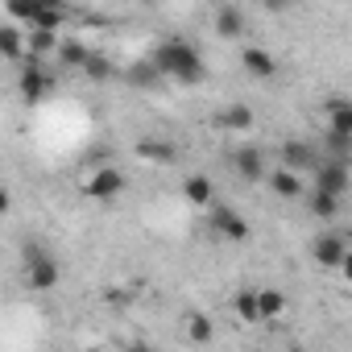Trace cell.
I'll return each mask as SVG.
<instances>
[{"instance_id": "obj_17", "label": "cell", "mask_w": 352, "mask_h": 352, "mask_svg": "<svg viewBox=\"0 0 352 352\" xmlns=\"http://www.w3.org/2000/svg\"><path fill=\"white\" fill-rule=\"evenodd\" d=\"M87 46L79 42V38H58V50H54V63L58 67H71V71H83V63H87Z\"/></svg>"}, {"instance_id": "obj_15", "label": "cell", "mask_w": 352, "mask_h": 352, "mask_svg": "<svg viewBox=\"0 0 352 352\" xmlns=\"http://www.w3.org/2000/svg\"><path fill=\"white\" fill-rule=\"evenodd\" d=\"M67 25V5H54V0H42L38 5V17L30 30H42V34H58Z\"/></svg>"}, {"instance_id": "obj_20", "label": "cell", "mask_w": 352, "mask_h": 352, "mask_svg": "<svg viewBox=\"0 0 352 352\" xmlns=\"http://www.w3.org/2000/svg\"><path fill=\"white\" fill-rule=\"evenodd\" d=\"M257 315H261V323H265V319H282V315H286V294H282L278 286L257 290Z\"/></svg>"}, {"instance_id": "obj_2", "label": "cell", "mask_w": 352, "mask_h": 352, "mask_svg": "<svg viewBox=\"0 0 352 352\" xmlns=\"http://www.w3.org/2000/svg\"><path fill=\"white\" fill-rule=\"evenodd\" d=\"M58 278H63L58 257L50 249H42L38 241H25V249H21V282L30 290H54Z\"/></svg>"}, {"instance_id": "obj_24", "label": "cell", "mask_w": 352, "mask_h": 352, "mask_svg": "<svg viewBox=\"0 0 352 352\" xmlns=\"http://www.w3.org/2000/svg\"><path fill=\"white\" fill-rule=\"evenodd\" d=\"M137 157H145V162H174V145H170V141L141 137V141H137Z\"/></svg>"}, {"instance_id": "obj_16", "label": "cell", "mask_w": 352, "mask_h": 352, "mask_svg": "<svg viewBox=\"0 0 352 352\" xmlns=\"http://www.w3.org/2000/svg\"><path fill=\"white\" fill-rule=\"evenodd\" d=\"M265 179H270V187H274V195H278V199H302V179H298V174H290V170L274 166Z\"/></svg>"}, {"instance_id": "obj_6", "label": "cell", "mask_w": 352, "mask_h": 352, "mask_svg": "<svg viewBox=\"0 0 352 352\" xmlns=\"http://www.w3.org/2000/svg\"><path fill=\"white\" fill-rule=\"evenodd\" d=\"M212 228H216V236H224L228 245H245V241L253 236L249 220H245L241 212L224 208V204H212Z\"/></svg>"}, {"instance_id": "obj_11", "label": "cell", "mask_w": 352, "mask_h": 352, "mask_svg": "<svg viewBox=\"0 0 352 352\" xmlns=\"http://www.w3.org/2000/svg\"><path fill=\"white\" fill-rule=\"evenodd\" d=\"M183 199L191 208H212L216 204V187H212L208 174H187V179H183Z\"/></svg>"}, {"instance_id": "obj_12", "label": "cell", "mask_w": 352, "mask_h": 352, "mask_svg": "<svg viewBox=\"0 0 352 352\" xmlns=\"http://www.w3.org/2000/svg\"><path fill=\"white\" fill-rule=\"evenodd\" d=\"M212 25H216V34H220V38L236 42V38L245 34V9H236V5H220V9H216V17H212Z\"/></svg>"}, {"instance_id": "obj_23", "label": "cell", "mask_w": 352, "mask_h": 352, "mask_svg": "<svg viewBox=\"0 0 352 352\" xmlns=\"http://www.w3.org/2000/svg\"><path fill=\"white\" fill-rule=\"evenodd\" d=\"M83 75H87V79H96V83H108V79H116L120 71H116V63H112L108 54H96V50H91V54H87V63H83Z\"/></svg>"}, {"instance_id": "obj_27", "label": "cell", "mask_w": 352, "mask_h": 352, "mask_svg": "<svg viewBox=\"0 0 352 352\" xmlns=\"http://www.w3.org/2000/svg\"><path fill=\"white\" fill-rule=\"evenodd\" d=\"M120 352H157V348H153V344H145V340H137V344H124Z\"/></svg>"}, {"instance_id": "obj_14", "label": "cell", "mask_w": 352, "mask_h": 352, "mask_svg": "<svg viewBox=\"0 0 352 352\" xmlns=\"http://www.w3.org/2000/svg\"><path fill=\"white\" fill-rule=\"evenodd\" d=\"M327 133H336V137H352V104H348L344 96L327 100Z\"/></svg>"}, {"instance_id": "obj_7", "label": "cell", "mask_w": 352, "mask_h": 352, "mask_svg": "<svg viewBox=\"0 0 352 352\" xmlns=\"http://www.w3.org/2000/svg\"><path fill=\"white\" fill-rule=\"evenodd\" d=\"M232 170H236V179H241V183H261L265 174H270L265 153H261L257 145H241V149H232Z\"/></svg>"}, {"instance_id": "obj_13", "label": "cell", "mask_w": 352, "mask_h": 352, "mask_svg": "<svg viewBox=\"0 0 352 352\" xmlns=\"http://www.w3.org/2000/svg\"><path fill=\"white\" fill-rule=\"evenodd\" d=\"M253 120H257V116H253V108H249V104H224V108L216 112V124H220V129H228V133H249V129H253Z\"/></svg>"}, {"instance_id": "obj_1", "label": "cell", "mask_w": 352, "mask_h": 352, "mask_svg": "<svg viewBox=\"0 0 352 352\" xmlns=\"http://www.w3.org/2000/svg\"><path fill=\"white\" fill-rule=\"evenodd\" d=\"M153 71L162 75V79H174V83H187V87H195V83H204V75H208V67H204V54L191 46V42H183V38H166L157 50H153Z\"/></svg>"}, {"instance_id": "obj_28", "label": "cell", "mask_w": 352, "mask_h": 352, "mask_svg": "<svg viewBox=\"0 0 352 352\" xmlns=\"http://www.w3.org/2000/svg\"><path fill=\"white\" fill-rule=\"evenodd\" d=\"M9 204H13V195H9V187H0V216L9 212Z\"/></svg>"}, {"instance_id": "obj_18", "label": "cell", "mask_w": 352, "mask_h": 352, "mask_svg": "<svg viewBox=\"0 0 352 352\" xmlns=\"http://www.w3.org/2000/svg\"><path fill=\"white\" fill-rule=\"evenodd\" d=\"M0 58L25 63V30H17V25H0Z\"/></svg>"}, {"instance_id": "obj_26", "label": "cell", "mask_w": 352, "mask_h": 352, "mask_svg": "<svg viewBox=\"0 0 352 352\" xmlns=\"http://www.w3.org/2000/svg\"><path fill=\"white\" fill-rule=\"evenodd\" d=\"M38 5H42V0H9V17H13V21H21V25H34Z\"/></svg>"}, {"instance_id": "obj_25", "label": "cell", "mask_w": 352, "mask_h": 352, "mask_svg": "<svg viewBox=\"0 0 352 352\" xmlns=\"http://www.w3.org/2000/svg\"><path fill=\"white\" fill-rule=\"evenodd\" d=\"M232 311H236L241 323H261V315H257V290H241L232 298Z\"/></svg>"}, {"instance_id": "obj_22", "label": "cell", "mask_w": 352, "mask_h": 352, "mask_svg": "<svg viewBox=\"0 0 352 352\" xmlns=\"http://www.w3.org/2000/svg\"><path fill=\"white\" fill-rule=\"evenodd\" d=\"M124 79H129L133 87H141V91H153V87L162 83V75L153 71V63H149V58H141V63H129V67H124Z\"/></svg>"}, {"instance_id": "obj_3", "label": "cell", "mask_w": 352, "mask_h": 352, "mask_svg": "<svg viewBox=\"0 0 352 352\" xmlns=\"http://www.w3.org/2000/svg\"><path fill=\"white\" fill-rule=\"evenodd\" d=\"M54 87H58V79H54L42 63H34V58H25V63H21V75H17V96H21L25 104H42Z\"/></svg>"}, {"instance_id": "obj_19", "label": "cell", "mask_w": 352, "mask_h": 352, "mask_svg": "<svg viewBox=\"0 0 352 352\" xmlns=\"http://www.w3.org/2000/svg\"><path fill=\"white\" fill-rule=\"evenodd\" d=\"M307 195V212L315 216V220H336L340 216V208H344V199H331V195H323V191H302Z\"/></svg>"}, {"instance_id": "obj_21", "label": "cell", "mask_w": 352, "mask_h": 352, "mask_svg": "<svg viewBox=\"0 0 352 352\" xmlns=\"http://www.w3.org/2000/svg\"><path fill=\"white\" fill-rule=\"evenodd\" d=\"M183 327H187V340H191V344H199V348L216 340V323H212L204 311H191V315L183 319Z\"/></svg>"}, {"instance_id": "obj_10", "label": "cell", "mask_w": 352, "mask_h": 352, "mask_svg": "<svg viewBox=\"0 0 352 352\" xmlns=\"http://www.w3.org/2000/svg\"><path fill=\"white\" fill-rule=\"evenodd\" d=\"M241 67H245L253 79H274V75H278V58H274L270 50H261V46H245Z\"/></svg>"}, {"instance_id": "obj_5", "label": "cell", "mask_w": 352, "mask_h": 352, "mask_svg": "<svg viewBox=\"0 0 352 352\" xmlns=\"http://www.w3.org/2000/svg\"><path fill=\"white\" fill-rule=\"evenodd\" d=\"M124 187H129V179H124V170H120V166H100L91 179L83 183V195L96 199V204H108V199H116Z\"/></svg>"}, {"instance_id": "obj_8", "label": "cell", "mask_w": 352, "mask_h": 352, "mask_svg": "<svg viewBox=\"0 0 352 352\" xmlns=\"http://www.w3.org/2000/svg\"><path fill=\"white\" fill-rule=\"evenodd\" d=\"M278 157H282V170H290V174H311L323 153H319L315 145H307V141H286Z\"/></svg>"}, {"instance_id": "obj_9", "label": "cell", "mask_w": 352, "mask_h": 352, "mask_svg": "<svg viewBox=\"0 0 352 352\" xmlns=\"http://www.w3.org/2000/svg\"><path fill=\"white\" fill-rule=\"evenodd\" d=\"M311 253H315L319 270H340V265L348 261V245H344V236H340V232H323V236H315Z\"/></svg>"}, {"instance_id": "obj_4", "label": "cell", "mask_w": 352, "mask_h": 352, "mask_svg": "<svg viewBox=\"0 0 352 352\" xmlns=\"http://www.w3.org/2000/svg\"><path fill=\"white\" fill-rule=\"evenodd\" d=\"M315 174V191L331 195V199H344L348 187H352V174H348V162H331V157H319V166L311 170Z\"/></svg>"}]
</instances>
